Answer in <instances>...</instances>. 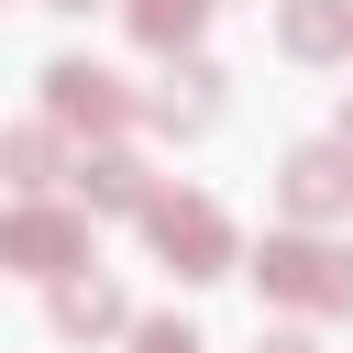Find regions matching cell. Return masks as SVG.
Segmentation results:
<instances>
[{
	"mask_svg": "<svg viewBox=\"0 0 353 353\" xmlns=\"http://www.w3.org/2000/svg\"><path fill=\"white\" fill-rule=\"evenodd\" d=\"M199 22H210V0H132V33H143V44H165V55H176Z\"/></svg>",
	"mask_w": 353,
	"mask_h": 353,
	"instance_id": "10",
	"label": "cell"
},
{
	"mask_svg": "<svg viewBox=\"0 0 353 353\" xmlns=\"http://www.w3.org/2000/svg\"><path fill=\"white\" fill-rule=\"evenodd\" d=\"M11 188H22V199L55 188V132H11Z\"/></svg>",
	"mask_w": 353,
	"mask_h": 353,
	"instance_id": "11",
	"label": "cell"
},
{
	"mask_svg": "<svg viewBox=\"0 0 353 353\" xmlns=\"http://www.w3.org/2000/svg\"><path fill=\"white\" fill-rule=\"evenodd\" d=\"M210 88H221V77H210V66H176V77H165V88H154V99H143V110H154V121H165V132H199V121H210Z\"/></svg>",
	"mask_w": 353,
	"mask_h": 353,
	"instance_id": "9",
	"label": "cell"
},
{
	"mask_svg": "<svg viewBox=\"0 0 353 353\" xmlns=\"http://www.w3.org/2000/svg\"><path fill=\"white\" fill-rule=\"evenodd\" d=\"M77 210H154V188H143L132 154H88L77 165Z\"/></svg>",
	"mask_w": 353,
	"mask_h": 353,
	"instance_id": "6",
	"label": "cell"
},
{
	"mask_svg": "<svg viewBox=\"0 0 353 353\" xmlns=\"http://www.w3.org/2000/svg\"><path fill=\"white\" fill-rule=\"evenodd\" d=\"M0 254H11L22 276H66V265H88V210H44V199H22Z\"/></svg>",
	"mask_w": 353,
	"mask_h": 353,
	"instance_id": "3",
	"label": "cell"
},
{
	"mask_svg": "<svg viewBox=\"0 0 353 353\" xmlns=\"http://www.w3.org/2000/svg\"><path fill=\"white\" fill-rule=\"evenodd\" d=\"M342 143H353V110H342Z\"/></svg>",
	"mask_w": 353,
	"mask_h": 353,
	"instance_id": "14",
	"label": "cell"
},
{
	"mask_svg": "<svg viewBox=\"0 0 353 353\" xmlns=\"http://www.w3.org/2000/svg\"><path fill=\"white\" fill-rule=\"evenodd\" d=\"M44 110H55L66 132H110L132 99H121V77H99V66H55V77H44Z\"/></svg>",
	"mask_w": 353,
	"mask_h": 353,
	"instance_id": "4",
	"label": "cell"
},
{
	"mask_svg": "<svg viewBox=\"0 0 353 353\" xmlns=\"http://www.w3.org/2000/svg\"><path fill=\"white\" fill-rule=\"evenodd\" d=\"M132 353H199V331H176V320H143V331H132Z\"/></svg>",
	"mask_w": 353,
	"mask_h": 353,
	"instance_id": "12",
	"label": "cell"
},
{
	"mask_svg": "<svg viewBox=\"0 0 353 353\" xmlns=\"http://www.w3.org/2000/svg\"><path fill=\"white\" fill-rule=\"evenodd\" d=\"M276 298H298V309H353V254H331V243H309V232H287V243H265V265H254Z\"/></svg>",
	"mask_w": 353,
	"mask_h": 353,
	"instance_id": "1",
	"label": "cell"
},
{
	"mask_svg": "<svg viewBox=\"0 0 353 353\" xmlns=\"http://www.w3.org/2000/svg\"><path fill=\"white\" fill-rule=\"evenodd\" d=\"M265 353H309V342H298V331H276V342H265Z\"/></svg>",
	"mask_w": 353,
	"mask_h": 353,
	"instance_id": "13",
	"label": "cell"
},
{
	"mask_svg": "<svg viewBox=\"0 0 353 353\" xmlns=\"http://www.w3.org/2000/svg\"><path fill=\"white\" fill-rule=\"evenodd\" d=\"M55 11H88V0H55Z\"/></svg>",
	"mask_w": 353,
	"mask_h": 353,
	"instance_id": "15",
	"label": "cell"
},
{
	"mask_svg": "<svg viewBox=\"0 0 353 353\" xmlns=\"http://www.w3.org/2000/svg\"><path fill=\"white\" fill-rule=\"evenodd\" d=\"M143 232L176 254V276H221V265H232V221H221L210 199H154V210H143Z\"/></svg>",
	"mask_w": 353,
	"mask_h": 353,
	"instance_id": "2",
	"label": "cell"
},
{
	"mask_svg": "<svg viewBox=\"0 0 353 353\" xmlns=\"http://www.w3.org/2000/svg\"><path fill=\"white\" fill-rule=\"evenodd\" d=\"M287 210H298V221H331V210H353V143H342V154H331V143L287 154Z\"/></svg>",
	"mask_w": 353,
	"mask_h": 353,
	"instance_id": "5",
	"label": "cell"
},
{
	"mask_svg": "<svg viewBox=\"0 0 353 353\" xmlns=\"http://www.w3.org/2000/svg\"><path fill=\"white\" fill-rule=\"evenodd\" d=\"M287 44L298 55H342L353 44V0H287Z\"/></svg>",
	"mask_w": 353,
	"mask_h": 353,
	"instance_id": "8",
	"label": "cell"
},
{
	"mask_svg": "<svg viewBox=\"0 0 353 353\" xmlns=\"http://www.w3.org/2000/svg\"><path fill=\"white\" fill-rule=\"evenodd\" d=\"M55 320L66 331H121V287L110 276H55Z\"/></svg>",
	"mask_w": 353,
	"mask_h": 353,
	"instance_id": "7",
	"label": "cell"
}]
</instances>
